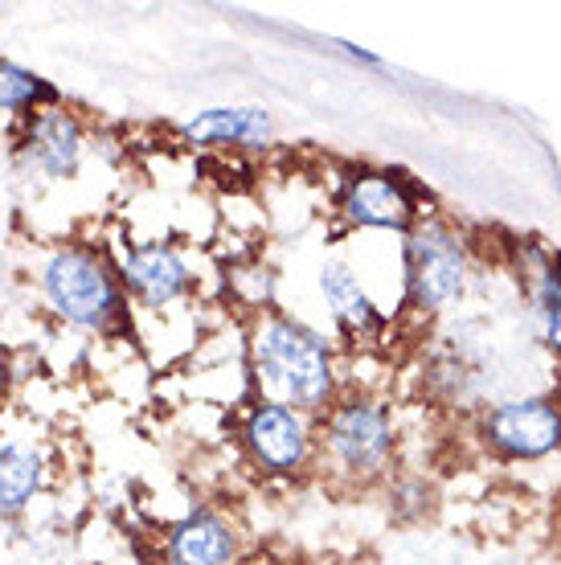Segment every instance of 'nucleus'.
I'll return each instance as SVG.
<instances>
[{"mask_svg": "<svg viewBox=\"0 0 561 565\" xmlns=\"http://www.w3.org/2000/svg\"><path fill=\"white\" fill-rule=\"evenodd\" d=\"M38 299L66 332L95 340H136V308L127 299L112 246L66 238L38 263Z\"/></svg>", "mask_w": 561, "mask_h": 565, "instance_id": "obj_1", "label": "nucleus"}, {"mask_svg": "<svg viewBox=\"0 0 561 565\" xmlns=\"http://www.w3.org/2000/svg\"><path fill=\"white\" fill-rule=\"evenodd\" d=\"M246 369H251L254 397L304 411L311 418H320L345 390L332 340L279 308L251 320Z\"/></svg>", "mask_w": 561, "mask_h": 565, "instance_id": "obj_2", "label": "nucleus"}, {"mask_svg": "<svg viewBox=\"0 0 561 565\" xmlns=\"http://www.w3.org/2000/svg\"><path fill=\"white\" fill-rule=\"evenodd\" d=\"M393 455H398V426L393 411L378 394L345 385L337 402L316 418V467L332 471L337 480H381Z\"/></svg>", "mask_w": 561, "mask_h": 565, "instance_id": "obj_3", "label": "nucleus"}, {"mask_svg": "<svg viewBox=\"0 0 561 565\" xmlns=\"http://www.w3.org/2000/svg\"><path fill=\"white\" fill-rule=\"evenodd\" d=\"M472 282V242L447 217H422L402 242V303L438 316L464 299Z\"/></svg>", "mask_w": 561, "mask_h": 565, "instance_id": "obj_4", "label": "nucleus"}, {"mask_svg": "<svg viewBox=\"0 0 561 565\" xmlns=\"http://www.w3.org/2000/svg\"><path fill=\"white\" fill-rule=\"evenodd\" d=\"M239 443L271 480H299L316 471V418L304 411L251 397L239 418Z\"/></svg>", "mask_w": 561, "mask_h": 565, "instance_id": "obj_5", "label": "nucleus"}, {"mask_svg": "<svg viewBox=\"0 0 561 565\" xmlns=\"http://www.w3.org/2000/svg\"><path fill=\"white\" fill-rule=\"evenodd\" d=\"M119 282H124L131 308L144 316H165V311L189 303L197 291V270L177 242L169 238H136L112 246Z\"/></svg>", "mask_w": 561, "mask_h": 565, "instance_id": "obj_6", "label": "nucleus"}, {"mask_svg": "<svg viewBox=\"0 0 561 565\" xmlns=\"http://www.w3.org/2000/svg\"><path fill=\"white\" fill-rule=\"evenodd\" d=\"M86 152H91V124L71 103L29 115L25 124L13 128V143H9L17 169L50 184L74 181L86 164Z\"/></svg>", "mask_w": 561, "mask_h": 565, "instance_id": "obj_7", "label": "nucleus"}, {"mask_svg": "<svg viewBox=\"0 0 561 565\" xmlns=\"http://www.w3.org/2000/svg\"><path fill=\"white\" fill-rule=\"evenodd\" d=\"M337 213L352 230H381V234H402V238L426 217L419 184L406 172L369 169V164H357L340 177Z\"/></svg>", "mask_w": 561, "mask_h": 565, "instance_id": "obj_8", "label": "nucleus"}, {"mask_svg": "<svg viewBox=\"0 0 561 565\" xmlns=\"http://www.w3.org/2000/svg\"><path fill=\"white\" fill-rule=\"evenodd\" d=\"M479 438L500 459H546L561 447V402L558 397H512L484 411Z\"/></svg>", "mask_w": 561, "mask_h": 565, "instance_id": "obj_9", "label": "nucleus"}, {"mask_svg": "<svg viewBox=\"0 0 561 565\" xmlns=\"http://www.w3.org/2000/svg\"><path fill=\"white\" fill-rule=\"evenodd\" d=\"M242 529L218 509H189L160 533V565H242Z\"/></svg>", "mask_w": 561, "mask_h": 565, "instance_id": "obj_10", "label": "nucleus"}, {"mask_svg": "<svg viewBox=\"0 0 561 565\" xmlns=\"http://www.w3.org/2000/svg\"><path fill=\"white\" fill-rule=\"evenodd\" d=\"M177 140L197 152H267L275 115L267 107H205L177 128Z\"/></svg>", "mask_w": 561, "mask_h": 565, "instance_id": "obj_11", "label": "nucleus"}, {"mask_svg": "<svg viewBox=\"0 0 561 565\" xmlns=\"http://www.w3.org/2000/svg\"><path fill=\"white\" fill-rule=\"evenodd\" d=\"M320 296H324V303H328V316H332L337 332L349 340L352 349H369V344L385 340L390 316L378 308V299L369 296V287L361 282V275H357L349 263H340V258L324 263Z\"/></svg>", "mask_w": 561, "mask_h": 565, "instance_id": "obj_12", "label": "nucleus"}, {"mask_svg": "<svg viewBox=\"0 0 561 565\" xmlns=\"http://www.w3.org/2000/svg\"><path fill=\"white\" fill-rule=\"evenodd\" d=\"M50 480V455L29 430L0 426V521L25 516Z\"/></svg>", "mask_w": 561, "mask_h": 565, "instance_id": "obj_13", "label": "nucleus"}, {"mask_svg": "<svg viewBox=\"0 0 561 565\" xmlns=\"http://www.w3.org/2000/svg\"><path fill=\"white\" fill-rule=\"evenodd\" d=\"M517 275L520 291L529 299V311H533L537 340L549 353L561 356V255H549L537 242H520Z\"/></svg>", "mask_w": 561, "mask_h": 565, "instance_id": "obj_14", "label": "nucleus"}, {"mask_svg": "<svg viewBox=\"0 0 561 565\" xmlns=\"http://www.w3.org/2000/svg\"><path fill=\"white\" fill-rule=\"evenodd\" d=\"M62 103H66V95L50 78H42L38 71H29L13 57H0V119H9L17 128L29 115L62 107Z\"/></svg>", "mask_w": 561, "mask_h": 565, "instance_id": "obj_15", "label": "nucleus"}, {"mask_svg": "<svg viewBox=\"0 0 561 565\" xmlns=\"http://www.w3.org/2000/svg\"><path fill=\"white\" fill-rule=\"evenodd\" d=\"M225 287H230V299H234L251 320L275 311V270L263 267V263H239V267H230Z\"/></svg>", "mask_w": 561, "mask_h": 565, "instance_id": "obj_16", "label": "nucleus"}, {"mask_svg": "<svg viewBox=\"0 0 561 565\" xmlns=\"http://www.w3.org/2000/svg\"><path fill=\"white\" fill-rule=\"evenodd\" d=\"M17 377H21V373H17V356H13V349H9L4 340H0V406H4L9 397H13Z\"/></svg>", "mask_w": 561, "mask_h": 565, "instance_id": "obj_17", "label": "nucleus"}, {"mask_svg": "<svg viewBox=\"0 0 561 565\" xmlns=\"http://www.w3.org/2000/svg\"><path fill=\"white\" fill-rule=\"evenodd\" d=\"M332 45H337L340 54H349L352 62H361V66H385V62H381L373 50H361V45H352V42H332Z\"/></svg>", "mask_w": 561, "mask_h": 565, "instance_id": "obj_18", "label": "nucleus"}]
</instances>
